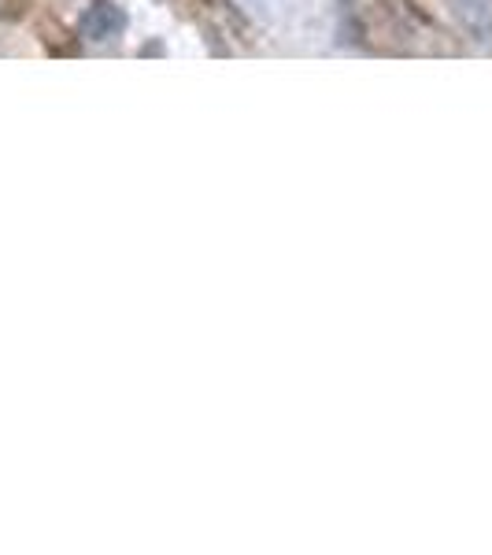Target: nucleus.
<instances>
[{
    "label": "nucleus",
    "mask_w": 492,
    "mask_h": 555,
    "mask_svg": "<svg viewBox=\"0 0 492 555\" xmlns=\"http://www.w3.org/2000/svg\"><path fill=\"white\" fill-rule=\"evenodd\" d=\"M127 8L115 4V0H93V4L82 12V23H78V30H82L86 41L93 44H107V41H119L122 34H127Z\"/></svg>",
    "instance_id": "nucleus-1"
},
{
    "label": "nucleus",
    "mask_w": 492,
    "mask_h": 555,
    "mask_svg": "<svg viewBox=\"0 0 492 555\" xmlns=\"http://www.w3.org/2000/svg\"><path fill=\"white\" fill-rule=\"evenodd\" d=\"M455 8H459V15H463V23L470 26L474 34H492V4L489 0H455Z\"/></svg>",
    "instance_id": "nucleus-2"
}]
</instances>
